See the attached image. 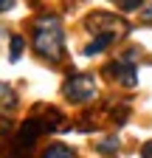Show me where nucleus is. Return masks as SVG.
Returning <instances> with one entry per match:
<instances>
[{"instance_id":"obj_11","label":"nucleus","mask_w":152,"mask_h":158,"mask_svg":"<svg viewBox=\"0 0 152 158\" xmlns=\"http://www.w3.org/2000/svg\"><path fill=\"white\" fill-rule=\"evenodd\" d=\"M141 158H152V141H146V144L141 147Z\"/></svg>"},{"instance_id":"obj_9","label":"nucleus","mask_w":152,"mask_h":158,"mask_svg":"<svg viewBox=\"0 0 152 158\" xmlns=\"http://www.w3.org/2000/svg\"><path fill=\"white\" fill-rule=\"evenodd\" d=\"M116 3H118L121 11H132V9H141V6H144L141 0H116Z\"/></svg>"},{"instance_id":"obj_4","label":"nucleus","mask_w":152,"mask_h":158,"mask_svg":"<svg viewBox=\"0 0 152 158\" xmlns=\"http://www.w3.org/2000/svg\"><path fill=\"white\" fill-rule=\"evenodd\" d=\"M107 73H113V76H116L118 82H124L127 88H132V85H135V68H132V62H130V59H118V62L107 65Z\"/></svg>"},{"instance_id":"obj_6","label":"nucleus","mask_w":152,"mask_h":158,"mask_svg":"<svg viewBox=\"0 0 152 158\" xmlns=\"http://www.w3.org/2000/svg\"><path fill=\"white\" fill-rule=\"evenodd\" d=\"M42 158H76V155H73V150L65 147V144H54V147H48V152H45Z\"/></svg>"},{"instance_id":"obj_3","label":"nucleus","mask_w":152,"mask_h":158,"mask_svg":"<svg viewBox=\"0 0 152 158\" xmlns=\"http://www.w3.org/2000/svg\"><path fill=\"white\" fill-rule=\"evenodd\" d=\"M42 133V124L37 122V118H28V122L20 127V135H17V141H14V150H17V155L20 152H28L31 150V144L37 141V135Z\"/></svg>"},{"instance_id":"obj_5","label":"nucleus","mask_w":152,"mask_h":158,"mask_svg":"<svg viewBox=\"0 0 152 158\" xmlns=\"http://www.w3.org/2000/svg\"><path fill=\"white\" fill-rule=\"evenodd\" d=\"M116 37H118V34H99L90 45H85V56H96V54H102V51H104Z\"/></svg>"},{"instance_id":"obj_13","label":"nucleus","mask_w":152,"mask_h":158,"mask_svg":"<svg viewBox=\"0 0 152 158\" xmlns=\"http://www.w3.org/2000/svg\"><path fill=\"white\" fill-rule=\"evenodd\" d=\"M144 20H152V6H146V11H144Z\"/></svg>"},{"instance_id":"obj_8","label":"nucleus","mask_w":152,"mask_h":158,"mask_svg":"<svg viewBox=\"0 0 152 158\" xmlns=\"http://www.w3.org/2000/svg\"><path fill=\"white\" fill-rule=\"evenodd\" d=\"M0 105H14V93H11V88L9 85H0Z\"/></svg>"},{"instance_id":"obj_7","label":"nucleus","mask_w":152,"mask_h":158,"mask_svg":"<svg viewBox=\"0 0 152 158\" xmlns=\"http://www.w3.org/2000/svg\"><path fill=\"white\" fill-rule=\"evenodd\" d=\"M20 51H23V37L14 34V37H11V51H9V59H11V62L20 59Z\"/></svg>"},{"instance_id":"obj_1","label":"nucleus","mask_w":152,"mask_h":158,"mask_svg":"<svg viewBox=\"0 0 152 158\" xmlns=\"http://www.w3.org/2000/svg\"><path fill=\"white\" fill-rule=\"evenodd\" d=\"M62 45H65V37H62L59 17L56 14H42L37 20V26H34V48H37V54L48 56V59H59Z\"/></svg>"},{"instance_id":"obj_12","label":"nucleus","mask_w":152,"mask_h":158,"mask_svg":"<svg viewBox=\"0 0 152 158\" xmlns=\"http://www.w3.org/2000/svg\"><path fill=\"white\" fill-rule=\"evenodd\" d=\"M14 6V0H0V11H9Z\"/></svg>"},{"instance_id":"obj_10","label":"nucleus","mask_w":152,"mask_h":158,"mask_svg":"<svg viewBox=\"0 0 152 158\" xmlns=\"http://www.w3.org/2000/svg\"><path fill=\"white\" fill-rule=\"evenodd\" d=\"M116 147H118L116 138H107V141H102V144H99V150H102V152H116Z\"/></svg>"},{"instance_id":"obj_2","label":"nucleus","mask_w":152,"mask_h":158,"mask_svg":"<svg viewBox=\"0 0 152 158\" xmlns=\"http://www.w3.org/2000/svg\"><path fill=\"white\" fill-rule=\"evenodd\" d=\"M65 96L70 102H87V99L96 96V82H93V76H73L70 82H65Z\"/></svg>"}]
</instances>
